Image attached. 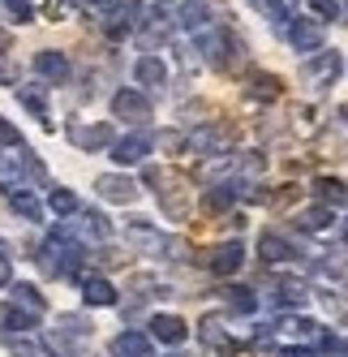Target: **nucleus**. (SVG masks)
I'll list each match as a JSON object with an SVG mask.
<instances>
[{"label":"nucleus","instance_id":"nucleus-1","mask_svg":"<svg viewBox=\"0 0 348 357\" xmlns=\"http://www.w3.org/2000/svg\"><path fill=\"white\" fill-rule=\"evenodd\" d=\"M142 181L155 190V198H159V207H164L168 220L181 224V220L189 215V207H193V190H189V181H185L181 172H172V168H146Z\"/></svg>","mask_w":348,"mask_h":357},{"label":"nucleus","instance_id":"nucleus-2","mask_svg":"<svg viewBox=\"0 0 348 357\" xmlns=\"http://www.w3.org/2000/svg\"><path fill=\"white\" fill-rule=\"evenodd\" d=\"M198 47H203V61L215 65V69H241L245 65V43L237 35H228L223 26L198 31Z\"/></svg>","mask_w":348,"mask_h":357},{"label":"nucleus","instance_id":"nucleus-3","mask_svg":"<svg viewBox=\"0 0 348 357\" xmlns=\"http://www.w3.org/2000/svg\"><path fill=\"white\" fill-rule=\"evenodd\" d=\"M340 73H344V56H340V52H322V47H318V52H310L301 78H306V86H314V91H327V86L340 82Z\"/></svg>","mask_w":348,"mask_h":357},{"label":"nucleus","instance_id":"nucleus-4","mask_svg":"<svg viewBox=\"0 0 348 357\" xmlns=\"http://www.w3.org/2000/svg\"><path fill=\"white\" fill-rule=\"evenodd\" d=\"M276 331H280L284 340H296V344H306V349H318V344L327 349V344L335 340V336H331V331L322 327L318 319H306V314H288V319H284Z\"/></svg>","mask_w":348,"mask_h":357},{"label":"nucleus","instance_id":"nucleus-5","mask_svg":"<svg viewBox=\"0 0 348 357\" xmlns=\"http://www.w3.org/2000/svg\"><path fill=\"white\" fill-rule=\"evenodd\" d=\"M112 116L116 121H151V95L138 86H120L112 95Z\"/></svg>","mask_w":348,"mask_h":357},{"label":"nucleus","instance_id":"nucleus-6","mask_svg":"<svg viewBox=\"0 0 348 357\" xmlns=\"http://www.w3.org/2000/svg\"><path fill=\"white\" fill-rule=\"evenodd\" d=\"M151 151H155V134H146V130H134L125 138H112V160L120 168H125V164H142Z\"/></svg>","mask_w":348,"mask_h":357},{"label":"nucleus","instance_id":"nucleus-7","mask_svg":"<svg viewBox=\"0 0 348 357\" xmlns=\"http://www.w3.org/2000/svg\"><path fill=\"white\" fill-rule=\"evenodd\" d=\"M138 13H142L138 0H125V5H116L112 13L99 17V22H104V35H108V39H129V35L138 31V22H142Z\"/></svg>","mask_w":348,"mask_h":357},{"label":"nucleus","instance_id":"nucleus-8","mask_svg":"<svg viewBox=\"0 0 348 357\" xmlns=\"http://www.w3.org/2000/svg\"><path fill=\"white\" fill-rule=\"evenodd\" d=\"M241 194H245V181H215L207 194H203V207L207 215H223V211H232L237 202H241Z\"/></svg>","mask_w":348,"mask_h":357},{"label":"nucleus","instance_id":"nucleus-9","mask_svg":"<svg viewBox=\"0 0 348 357\" xmlns=\"http://www.w3.org/2000/svg\"><path fill=\"white\" fill-rule=\"evenodd\" d=\"M288 43H292V52H318L322 47V22L318 17H292L288 22Z\"/></svg>","mask_w":348,"mask_h":357},{"label":"nucleus","instance_id":"nucleus-10","mask_svg":"<svg viewBox=\"0 0 348 357\" xmlns=\"http://www.w3.org/2000/svg\"><path fill=\"white\" fill-rule=\"evenodd\" d=\"M95 190L104 202H120V207H129V202L138 198V185L129 181L125 172H104V176H95Z\"/></svg>","mask_w":348,"mask_h":357},{"label":"nucleus","instance_id":"nucleus-11","mask_svg":"<svg viewBox=\"0 0 348 357\" xmlns=\"http://www.w3.org/2000/svg\"><path fill=\"white\" fill-rule=\"evenodd\" d=\"M185 138H189V151H193V155H215V151H228L232 130H228V125H203V130H193V134H185Z\"/></svg>","mask_w":348,"mask_h":357},{"label":"nucleus","instance_id":"nucleus-12","mask_svg":"<svg viewBox=\"0 0 348 357\" xmlns=\"http://www.w3.org/2000/svg\"><path fill=\"white\" fill-rule=\"evenodd\" d=\"M258 259H262L267 267H280V263H296L301 254H296V245H292L288 237H280V233H262V237H258Z\"/></svg>","mask_w":348,"mask_h":357},{"label":"nucleus","instance_id":"nucleus-13","mask_svg":"<svg viewBox=\"0 0 348 357\" xmlns=\"http://www.w3.org/2000/svg\"><path fill=\"white\" fill-rule=\"evenodd\" d=\"M17 104L26 108L43 130H52V112H47V86L43 82H26V86H17Z\"/></svg>","mask_w":348,"mask_h":357},{"label":"nucleus","instance_id":"nucleus-14","mask_svg":"<svg viewBox=\"0 0 348 357\" xmlns=\"http://www.w3.org/2000/svg\"><path fill=\"white\" fill-rule=\"evenodd\" d=\"M69 142L82 146V151H104L112 146V125L99 121V125H69Z\"/></svg>","mask_w":348,"mask_h":357},{"label":"nucleus","instance_id":"nucleus-15","mask_svg":"<svg viewBox=\"0 0 348 357\" xmlns=\"http://www.w3.org/2000/svg\"><path fill=\"white\" fill-rule=\"evenodd\" d=\"M198 336H203V344H211L219 353H237V340L228 336V319L223 314H207L203 323H198Z\"/></svg>","mask_w":348,"mask_h":357},{"label":"nucleus","instance_id":"nucleus-16","mask_svg":"<svg viewBox=\"0 0 348 357\" xmlns=\"http://www.w3.org/2000/svg\"><path fill=\"white\" fill-rule=\"evenodd\" d=\"M241 263H245V245L241 241H223V245H215L207 254V267L215 275H232V271H241Z\"/></svg>","mask_w":348,"mask_h":357},{"label":"nucleus","instance_id":"nucleus-17","mask_svg":"<svg viewBox=\"0 0 348 357\" xmlns=\"http://www.w3.org/2000/svg\"><path fill=\"white\" fill-rule=\"evenodd\" d=\"M35 73H39L43 82L61 86V82H69L73 65H69V56H65V52H35Z\"/></svg>","mask_w":348,"mask_h":357},{"label":"nucleus","instance_id":"nucleus-18","mask_svg":"<svg viewBox=\"0 0 348 357\" xmlns=\"http://www.w3.org/2000/svg\"><path fill=\"white\" fill-rule=\"evenodd\" d=\"M134 78H138V86L142 91H159V86H168V65L159 61V56H138V65H134Z\"/></svg>","mask_w":348,"mask_h":357},{"label":"nucleus","instance_id":"nucleus-19","mask_svg":"<svg viewBox=\"0 0 348 357\" xmlns=\"http://www.w3.org/2000/svg\"><path fill=\"white\" fill-rule=\"evenodd\" d=\"M267 301L280 305V310H301V305L310 301V293H306V284H296V280H280V284H271Z\"/></svg>","mask_w":348,"mask_h":357},{"label":"nucleus","instance_id":"nucleus-20","mask_svg":"<svg viewBox=\"0 0 348 357\" xmlns=\"http://www.w3.org/2000/svg\"><path fill=\"white\" fill-rule=\"evenodd\" d=\"M26 185V146H17V155H0V190H22Z\"/></svg>","mask_w":348,"mask_h":357},{"label":"nucleus","instance_id":"nucleus-21","mask_svg":"<svg viewBox=\"0 0 348 357\" xmlns=\"http://www.w3.org/2000/svg\"><path fill=\"white\" fill-rule=\"evenodd\" d=\"M82 301L104 310V305H116V284L104 275H82Z\"/></svg>","mask_w":348,"mask_h":357},{"label":"nucleus","instance_id":"nucleus-22","mask_svg":"<svg viewBox=\"0 0 348 357\" xmlns=\"http://www.w3.org/2000/svg\"><path fill=\"white\" fill-rule=\"evenodd\" d=\"M108 349H112V357H155L151 353V336H146V331H120Z\"/></svg>","mask_w":348,"mask_h":357},{"label":"nucleus","instance_id":"nucleus-23","mask_svg":"<svg viewBox=\"0 0 348 357\" xmlns=\"http://www.w3.org/2000/svg\"><path fill=\"white\" fill-rule=\"evenodd\" d=\"M314 198L322 202V207L340 211V207H348V185L335 181V176H314Z\"/></svg>","mask_w":348,"mask_h":357},{"label":"nucleus","instance_id":"nucleus-24","mask_svg":"<svg viewBox=\"0 0 348 357\" xmlns=\"http://www.w3.org/2000/svg\"><path fill=\"white\" fill-rule=\"evenodd\" d=\"M151 336L164 340V344H185L189 327H185V319H177V314H155V319H151Z\"/></svg>","mask_w":348,"mask_h":357},{"label":"nucleus","instance_id":"nucleus-25","mask_svg":"<svg viewBox=\"0 0 348 357\" xmlns=\"http://www.w3.org/2000/svg\"><path fill=\"white\" fill-rule=\"evenodd\" d=\"M39 319L35 314H26V310H22V305H13V301H5V305H0V336H17V331H31Z\"/></svg>","mask_w":348,"mask_h":357},{"label":"nucleus","instance_id":"nucleus-26","mask_svg":"<svg viewBox=\"0 0 348 357\" xmlns=\"http://www.w3.org/2000/svg\"><path fill=\"white\" fill-rule=\"evenodd\" d=\"M331 224H335V211L322 207V202H314V207H306V211H296V228H301V233H327Z\"/></svg>","mask_w":348,"mask_h":357},{"label":"nucleus","instance_id":"nucleus-27","mask_svg":"<svg viewBox=\"0 0 348 357\" xmlns=\"http://www.w3.org/2000/svg\"><path fill=\"white\" fill-rule=\"evenodd\" d=\"M125 237H129L134 245H142V250H155V254H159V241H164L159 228H155L151 220H142V215H134V220L125 224Z\"/></svg>","mask_w":348,"mask_h":357},{"label":"nucleus","instance_id":"nucleus-28","mask_svg":"<svg viewBox=\"0 0 348 357\" xmlns=\"http://www.w3.org/2000/svg\"><path fill=\"white\" fill-rule=\"evenodd\" d=\"M5 198H9V207H13L22 220H31V224H39V220H43V202H39L26 185H22V190H9Z\"/></svg>","mask_w":348,"mask_h":357},{"label":"nucleus","instance_id":"nucleus-29","mask_svg":"<svg viewBox=\"0 0 348 357\" xmlns=\"http://www.w3.org/2000/svg\"><path fill=\"white\" fill-rule=\"evenodd\" d=\"M78 215H82V237H90V241H112V220L104 211L78 207Z\"/></svg>","mask_w":348,"mask_h":357},{"label":"nucleus","instance_id":"nucleus-30","mask_svg":"<svg viewBox=\"0 0 348 357\" xmlns=\"http://www.w3.org/2000/svg\"><path fill=\"white\" fill-rule=\"evenodd\" d=\"M9 301L22 305V310L35 314V319H43V310H47V301H43V293H39L35 284H13V289H9Z\"/></svg>","mask_w":348,"mask_h":357},{"label":"nucleus","instance_id":"nucleus-31","mask_svg":"<svg viewBox=\"0 0 348 357\" xmlns=\"http://www.w3.org/2000/svg\"><path fill=\"white\" fill-rule=\"evenodd\" d=\"M223 305H228L232 314H254L258 310V293L245 289V284H228L223 289Z\"/></svg>","mask_w":348,"mask_h":357},{"label":"nucleus","instance_id":"nucleus-32","mask_svg":"<svg viewBox=\"0 0 348 357\" xmlns=\"http://www.w3.org/2000/svg\"><path fill=\"white\" fill-rule=\"evenodd\" d=\"M78 207H82V202H78L73 190H65V185L47 190V211H52V215H78Z\"/></svg>","mask_w":348,"mask_h":357},{"label":"nucleus","instance_id":"nucleus-33","mask_svg":"<svg viewBox=\"0 0 348 357\" xmlns=\"http://www.w3.org/2000/svg\"><path fill=\"white\" fill-rule=\"evenodd\" d=\"M284 91V82L276 78V73H254V82H250V99H276Z\"/></svg>","mask_w":348,"mask_h":357},{"label":"nucleus","instance_id":"nucleus-34","mask_svg":"<svg viewBox=\"0 0 348 357\" xmlns=\"http://www.w3.org/2000/svg\"><path fill=\"white\" fill-rule=\"evenodd\" d=\"M258 5L276 17V22H292L296 13H301V0H258Z\"/></svg>","mask_w":348,"mask_h":357},{"label":"nucleus","instance_id":"nucleus-35","mask_svg":"<svg viewBox=\"0 0 348 357\" xmlns=\"http://www.w3.org/2000/svg\"><path fill=\"white\" fill-rule=\"evenodd\" d=\"M237 168H241V176L254 181V176L267 172V155H262V151H245V155H237Z\"/></svg>","mask_w":348,"mask_h":357},{"label":"nucleus","instance_id":"nucleus-36","mask_svg":"<svg viewBox=\"0 0 348 357\" xmlns=\"http://www.w3.org/2000/svg\"><path fill=\"white\" fill-rule=\"evenodd\" d=\"M155 142H159L164 151H185V146H189V138H185L181 130H164V134H159Z\"/></svg>","mask_w":348,"mask_h":357},{"label":"nucleus","instance_id":"nucleus-37","mask_svg":"<svg viewBox=\"0 0 348 357\" xmlns=\"http://www.w3.org/2000/svg\"><path fill=\"white\" fill-rule=\"evenodd\" d=\"M318 17H340V0H310Z\"/></svg>","mask_w":348,"mask_h":357},{"label":"nucleus","instance_id":"nucleus-38","mask_svg":"<svg viewBox=\"0 0 348 357\" xmlns=\"http://www.w3.org/2000/svg\"><path fill=\"white\" fill-rule=\"evenodd\" d=\"M0 86H17V69L9 56H0Z\"/></svg>","mask_w":348,"mask_h":357},{"label":"nucleus","instance_id":"nucleus-39","mask_svg":"<svg viewBox=\"0 0 348 357\" xmlns=\"http://www.w3.org/2000/svg\"><path fill=\"white\" fill-rule=\"evenodd\" d=\"M13 284V263H9V254L0 250V289H9Z\"/></svg>","mask_w":348,"mask_h":357},{"label":"nucleus","instance_id":"nucleus-40","mask_svg":"<svg viewBox=\"0 0 348 357\" xmlns=\"http://www.w3.org/2000/svg\"><path fill=\"white\" fill-rule=\"evenodd\" d=\"M116 5H120V0H86V9H90V13H112Z\"/></svg>","mask_w":348,"mask_h":357},{"label":"nucleus","instance_id":"nucleus-41","mask_svg":"<svg viewBox=\"0 0 348 357\" xmlns=\"http://www.w3.org/2000/svg\"><path fill=\"white\" fill-rule=\"evenodd\" d=\"M47 17H52V22H65V0H47Z\"/></svg>","mask_w":348,"mask_h":357},{"label":"nucleus","instance_id":"nucleus-42","mask_svg":"<svg viewBox=\"0 0 348 357\" xmlns=\"http://www.w3.org/2000/svg\"><path fill=\"white\" fill-rule=\"evenodd\" d=\"M280 357H314L306 344H288V349H280Z\"/></svg>","mask_w":348,"mask_h":357},{"label":"nucleus","instance_id":"nucleus-43","mask_svg":"<svg viewBox=\"0 0 348 357\" xmlns=\"http://www.w3.org/2000/svg\"><path fill=\"white\" fill-rule=\"evenodd\" d=\"M5 47H9V31H5V26H0V52H5Z\"/></svg>","mask_w":348,"mask_h":357},{"label":"nucleus","instance_id":"nucleus-44","mask_svg":"<svg viewBox=\"0 0 348 357\" xmlns=\"http://www.w3.org/2000/svg\"><path fill=\"white\" fill-rule=\"evenodd\" d=\"M340 22H348V0H344V9H340Z\"/></svg>","mask_w":348,"mask_h":357},{"label":"nucleus","instance_id":"nucleus-45","mask_svg":"<svg viewBox=\"0 0 348 357\" xmlns=\"http://www.w3.org/2000/svg\"><path fill=\"white\" fill-rule=\"evenodd\" d=\"M168 357H185V353H168Z\"/></svg>","mask_w":348,"mask_h":357},{"label":"nucleus","instance_id":"nucleus-46","mask_svg":"<svg viewBox=\"0 0 348 357\" xmlns=\"http://www.w3.org/2000/svg\"><path fill=\"white\" fill-rule=\"evenodd\" d=\"M0 250H5V241H0Z\"/></svg>","mask_w":348,"mask_h":357}]
</instances>
